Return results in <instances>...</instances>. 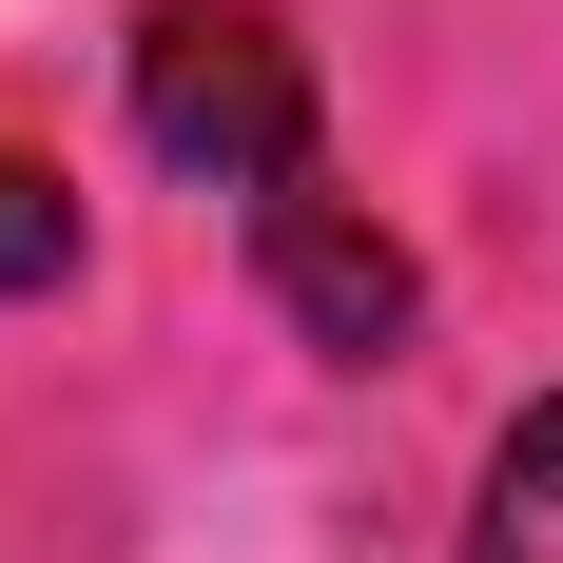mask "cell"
I'll use <instances>...</instances> for the list:
<instances>
[{"label":"cell","mask_w":563,"mask_h":563,"mask_svg":"<svg viewBox=\"0 0 563 563\" xmlns=\"http://www.w3.org/2000/svg\"><path fill=\"white\" fill-rule=\"evenodd\" d=\"M136 136L175 175H214L233 214L273 175H311V58H291V20L273 0H156L136 20Z\"/></svg>","instance_id":"obj_1"},{"label":"cell","mask_w":563,"mask_h":563,"mask_svg":"<svg viewBox=\"0 0 563 563\" xmlns=\"http://www.w3.org/2000/svg\"><path fill=\"white\" fill-rule=\"evenodd\" d=\"M253 273H273V311H291L311 350H350V369H389V350H408V311H428V291H408V253L331 195V156L253 195Z\"/></svg>","instance_id":"obj_2"},{"label":"cell","mask_w":563,"mask_h":563,"mask_svg":"<svg viewBox=\"0 0 563 563\" xmlns=\"http://www.w3.org/2000/svg\"><path fill=\"white\" fill-rule=\"evenodd\" d=\"M466 563H563V389L486 448V506H466Z\"/></svg>","instance_id":"obj_3"},{"label":"cell","mask_w":563,"mask_h":563,"mask_svg":"<svg viewBox=\"0 0 563 563\" xmlns=\"http://www.w3.org/2000/svg\"><path fill=\"white\" fill-rule=\"evenodd\" d=\"M58 273H78V195L0 156V291H58Z\"/></svg>","instance_id":"obj_4"}]
</instances>
